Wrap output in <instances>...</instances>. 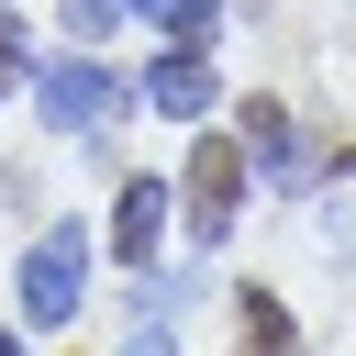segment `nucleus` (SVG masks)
Returning <instances> with one entry per match:
<instances>
[{
  "label": "nucleus",
  "instance_id": "obj_1",
  "mask_svg": "<svg viewBox=\"0 0 356 356\" xmlns=\"http://www.w3.org/2000/svg\"><path fill=\"white\" fill-rule=\"evenodd\" d=\"M22 100L44 111V134H111V122L134 111V78H122L100 44H67V56H44V67L22 78Z\"/></svg>",
  "mask_w": 356,
  "mask_h": 356
},
{
  "label": "nucleus",
  "instance_id": "obj_9",
  "mask_svg": "<svg viewBox=\"0 0 356 356\" xmlns=\"http://www.w3.org/2000/svg\"><path fill=\"white\" fill-rule=\"evenodd\" d=\"M56 22H67V44H100L111 22H134V0H56Z\"/></svg>",
  "mask_w": 356,
  "mask_h": 356
},
{
  "label": "nucleus",
  "instance_id": "obj_7",
  "mask_svg": "<svg viewBox=\"0 0 356 356\" xmlns=\"http://www.w3.org/2000/svg\"><path fill=\"white\" fill-rule=\"evenodd\" d=\"M189 300H200V278H189V267H167V256H156V267H134V345H167V334L189 323Z\"/></svg>",
  "mask_w": 356,
  "mask_h": 356
},
{
  "label": "nucleus",
  "instance_id": "obj_6",
  "mask_svg": "<svg viewBox=\"0 0 356 356\" xmlns=\"http://www.w3.org/2000/svg\"><path fill=\"white\" fill-rule=\"evenodd\" d=\"M167 211H178V178H122L111 189V267H156L167 256Z\"/></svg>",
  "mask_w": 356,
  "mask_h": 356
},
{
  "label": "nucleus",
  "instance_id": "obj_12",
  "mask_svg": "<svg viewBox=\"0 0 356 356\" xmlns=\"http://www.w3.org/2000/svg\"><path fill=\"white\" fill-rule=\"evenodd\" d=\"M0 44H22V11H11V0H0Z\"/></svg>",
  "mask_w": 356,
  "mask_h": 356
},
{
  "label": "nucleus",
  "instance_id": "obj_5",
  "mask_svg": "<svg viewBox=\"0 0 356 356\" xmlns=\"http://www.w3.org/2000/svg\"><path fill=\"white\" fill-rule=\"evenodd\" d=\"M222 100V78H211V44H167L145 78H134V111H156V122H200Z\"/></svg>",
  "mask_w": 356,
  "mask_h": 356
},
{
  "label": "nucleus",
  "instance_id": "obj_2",
  "mask_svg": "<svg viewBox=\"0 0 356 356\" xmlns=\"http://www.w3.org/2000/svg\"><path fill=\"white\" fill-rule=\"evenodd\" d=\"M22 334H67L78 312H89V222L78 211H56L33 245H22Z\"/></svg>",
  "mask_w": 356,
  "mask_h": 356
},
{
  "label": "nucleus",
  "instance_id": "obj_4",
  "mask_svg": "<svg viewBox=\"0 0 356 356\" xmlns=\"http://www.w3.org/2000/svg\"><path fill=\"white\" fill-rule=\"evenodd\" d=\"M178 200H189V245H222L234 211H245V145H189Z\"/></svg>",
  "mask_w": 356,
  "mask_h": 356
},
{
  "label": "nucleus",
  "instance_id": "obj_3",
  "mask_svg": "<svg viewBox=\"0 0 356 356\" xmlns=\"http://www.w3.org/2000/svg\"><path fill=\"white\" fill-rule=\"evenodd\" d=\"M234 145H245V167L267 178V189H312V156H300V122H289V100H234Z\"/></svg>",
  "mask_w": 356,
  "mask_h": 356
},
{
  "label": "nucleus",
  "instance_id": "obj_8",
  "mask_svg": "<svg viewBox=\"0 0 356 356\" xmlns=\"http://www.w3.org/2000/svg\"><path fill=\"white\" fill-rule=\"evenodd\" d=\"M134 22H156L167 44H211V33H222V0H145Z\"/></svg>",
  "mask_w": 356,
  "mask_h": 356
},
{
  "label": "nucleus",
  "instance_id": "obj_11",
  "mask_svg": "<svg viewBox=\"0 0 356 356\" xmlns=\"http://www.w3.org/2000/svg\"><path fill=\"white\" fill-rule=\"evenodd\" d=\"M22 78H33V56H22V44H0V100H22Z\"/></svg>",
  "mask_w": 356,
  "mask_h": 356
},
{
  "label": "nucleus",
  "instance_id": "obj_10",
  "mask_svg": "<svg viewBox=\"0 0 356 356\" xmlns=\"http://www.w3.org/2000/svg\"><path fill=\"white\" fill-rule=\"evenodd\" d=\"M234 323H245V334H256V345H289V312H278V300H267V289H245V300H234Z\"/></svg>",
  "mask_w": 356,
  "mask_h": 356
}]
</instances>
